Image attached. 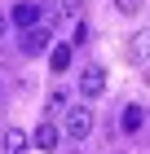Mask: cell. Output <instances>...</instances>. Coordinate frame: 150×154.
Instances as JSON below:
<instances>
[{
  "label": "cell",
  "instance_id": "obj_1",
  "mask_svg": "<svg viewBox=\"0 0 150 154\" xmlns=\"http://www.w3.org/2000/svg\"><path fill=\"white\" fill-rule=\"evenodd\" d=\"M62 132H66L71 141H84L93 132V110H88V101H71V110L62 115Z\"/></svg>",
  "mask_w": 150,
  "mask_h": 154
},
{
  "label": "cell",
  "instance_id": "obj_2",
  "mask_svg": "<svg viewBox=\"0 0 150 154\" xmlns=\"http://www.w3.org/2000/svg\"><path fill=\"white\" fill-rule=\"evenodd\" d=\"M18 48H22L27 57H40V53H49V48H53V35H49V26H31V31H22Z\"/></svg>",
  "mask_w": 150,
  "mask_h": 154
},
{
  "label": "cell",
  "instance_id": "obj_3",
  "mask_svg": "<svg viewBox=\"0 0 150 154\" xmlns=\"http://www.w3.org/2000/svg\"><path fill=\"white\" fill-rule=\"evenodd\" d=\"M9 22L18 26V31H31V26H40V5L35 0H18L9 9Z\"/></svg>",
  "mask_w": 150,
  "mask_h": 154
},
{
  "label": "cell",
  "instance_id": "obj_4",
  "mask_svg": "<svg viewBox=\"0 0 150 154\" xmlns=\"http://www.w3.org/2000/svg\"><path fill=\"white\" fill-rule=\"evenodd\" d=\"M102 93H106V71L102 66H88V71L80 75V97L84 101H97Z\"/></svg>",
  "mask_w": 150,
  "mask_h": 154
},
{
  "label": "cell",
  "instance_id": "obj_5",
  "mask_svg": "<svg viewBox=\"0 0 150 154\" xmlns=\"http://www.w3.org/2000/svg\"><path fill=\"white\" fill-rule=\"evenodd\" d=\"M58 141H62V128H58V123H49V119L31 132V145H35V150H44V154H49V150H58Z\"/></svg>",
  "mask_w": 150,
  "mask_h": 154
},
{
  "label": "cell",
  "instance_id": "obj_6",
  "mask_svg": "<svg viewBox=\"0 0 150 154\" xmlns=\"http://www.w3.org/2000/svg\"><path fill=\"white\" fill-rule=\"evenodd\" d=\"M128 62H132V66H146L150 62V31H137V35H128Z\"/></svg>",
  "mask_w": 150,
  "mask_h": 154
},
{
  "label": "cell",
  "instance_id": "obj_7",
  "mask_svg": "<svg viewBox=\"0 0 150 154\" xmlns=\"http://www.w3.org/2000/svg\"><path fill=\"white\" fill-rule=\"evenodd\" d=\"M71 57H75L71 44H53V48H49V71H53V75H66L71 71Z\"/></svg>",
  "mask_w": 150,
  "mask_h": 154
},
{
  "label": "cell",
  "instance_id": "obj_8",
  "mask_svg": "<svg viewBox=\"0 0 150 154\" xmlns=\"http://www.w3.org/2000/svg\"><path fill=\"white\" fill-rule=\"evenodd\" d=\"M66 110H71V97H66V88H53V93H49V101H44V115H49V123H53L58 115H66Z\"/></svg>",
  "mask_w": 150,
  "mask_h": 154
},
{
  "label": "cell",
  "instance_id": "obj_9",
  "mask_svg": "<svg viewBox=\"0 0 150 154\" xmlns=\"http://www.w3.org/2000/svg\"><path fill=\"white\" fill-rule=\"evenodd\" d=\"M27 145H31V137H27L22 128H9V132H5V154H22Z\"/></svg>",
  "mask_w": 150,
  "mask_h": 154
},
{
  "label": "cell",
  "instance_id": "obj_10",
  "mask_svg": "<svg viewBox=\"0 0 150 154\" xmlns=\"http://www.w3.org/2000/svg\"><path fill=\"white\" fill-rule=\"evenodd\" d=\"M141 123H146V110H141V106H124L119 128H124V132H141Z\"/></svg>",
  "mask_w": 150,
  "mask_h": 154
},
{
  "label": "cell",
  "instance_id": "obj_11",
  "mask_svg": "<svg viewBox=\"0 0 150 154\" xmlns=\"http://www.w3.org/2000/svg\"><path fill=\"white\" fill-rule=\"evenodd\" d=\"M80 44H88V26L75 22V31H71V48H80Z\"/></svg>",
  "mask_w": 150,
  "mask_h": 154
},
{
  "label": "cell",
  "instance_id": "obj_12",
  "mask_svg": "<svg viewBox=\"0 0 150 154\" xmlns=\"http://www.w3.org/2000/svg\"><path fill=\"white\" fill-rule=\"evenodd\" d=\"M115 9H119V13H137L141 0H115Z\"/></svg>",
  "mask_w": 150,
  "mask_h": 154
},
{
  "label": "cell",
  "instance_id": "obj_13",
  "mask_svg": "<svg viewBox=\"0 0 150 154\" xmlns=\"http://www.w3.org/2000/svg\"><path fill=\"white\" fill-rule=\"evenodd\" d=\"M80 9H84V0H62V13H71V18H75Z\"/></svg>",
  "mask_w": 150,
  "mask_h": 154
},
{
  "label": "cell",
  "instance_id": "obj_14",
  "mask_svg": "<svg viewBox=\"0 0 150 154\" xmlns=\"http://www.w3.org/2000/svg\"><path fill=\"white\" fill-rule=\"evenodd\" d=\"M5 31H9V13H0V40H5Z\"/></svg>",
  "mask_w": 150,
  "mask_h": 154
}]
</instances>
